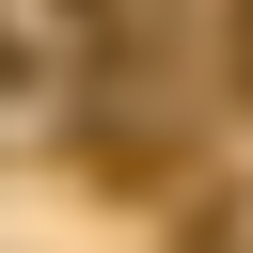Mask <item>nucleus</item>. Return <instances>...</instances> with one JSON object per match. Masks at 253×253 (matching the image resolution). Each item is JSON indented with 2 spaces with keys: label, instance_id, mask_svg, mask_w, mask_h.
<instances>
[{
  "label": "nucleus",
  "instance_id": "f257e3e1",
  "mask_svg": "<svg viewBox=\"0 0 253 253\" xmlns=\"http://www.w3.org/2000/svg\"><path fill=\"white\" fill-rule=\"evenodd\" d=\"M237 79H253V0H237Z\"/></svg>",
  "mask_w": 253,
  "mask_h": 253
},
{
  "label": "nucleus",
  "instance_id": "f03ea898",
  "mask_svg": "<svg viewBox=\"0 0 253 253\" xmlns=\"http://www.w3.org/2000/svg\"><path fill=\"white\" fill-rule=\"evenodd\" d=\"M0 63H16V47H0Z\"/></svg>",
  "mask_w": 253,
  "mask_h": 253
}]
</instances>
